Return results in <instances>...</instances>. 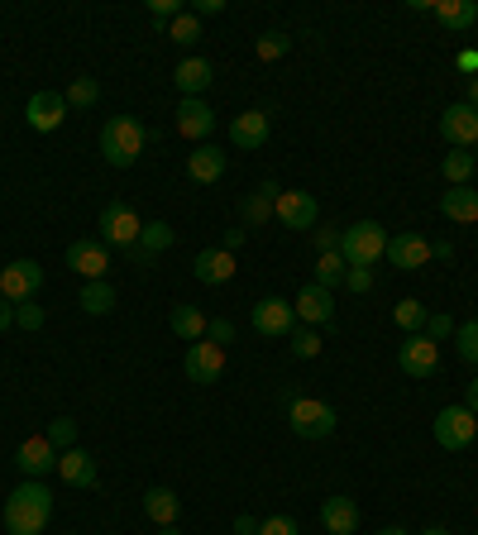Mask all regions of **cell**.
Returning a JSON list of instances; mask_svg holds the SVG:
<instances>
[{
	"instance_id": "9f6ffc18",
	"label": "cell",
	"mask_w": 478,
	"mask_h": 535,
	"mask_svg": "<svg viewBox=\"0 0 478 535\" xmlns=\"http://www.w3.org/2000/svg\"><path fill=\"white\" fill-rule=\"evenodd\" d=\"M464 407H469V411H474V416H478V378H474V383H469V397H464Z\"/></svg>"
},
{
	"instance_id": "d4e9b609",
	"label": "cell",
	"mask_w": 478,
	"mask_h": 535,
	"mask_svg": "<svg viewBox=\"0 0 478 535\" xmlns=\"http://www.w3.org/2000/svg\"><path fill=\"white\" fill-rule=\"evenodd\" d=\"M431 15L445 24L450 34H464V29H474V24H478V5H474V0H435Z\"/></svg>"
},
{
	"instance_id": "277c9868",
	"label": "cell",
	"mask_w": 478,
	"mask_h": 535,
	"mask_svg": "<svg viewBox=\"0 0 478 535\" xmlns=\"http://www.w3.org/2000/svg\"><path fill=\"white\" fill-rule=\"evenodd\" d=\"M96 230H101V244L106 249H134L139 244V235H144V220H139V211H134L130 201H110L106 211H101V220H96Z\"/></svg>"
},
{
	"instance_id": "ac0fdd59",
	"label": "cell",
	"mask_w": 478,
	"mask_h": 535,
	"mask_svg": "<svg viewBox=\"0 0 478 535\" xmlns=\"http://www.w3.org/2000/svg\"><path fill=\"white\" fill-rule=\"evenodd\" d=\"M273 215L283 220L287 230H311L316 225V196L311 192H283L273 201Z\"/></svg>"
},
{
	"instance_id": "4316f807",
	"label": "cell",
	"mask_w": 478,
	"mask_h": 535,
	"mask_svg": "<svg viewBox=\"0 0 478 535\" xmlns=\"http://www.w3.org/2000/svg\"><path fill=\"white\" fill-rule=\"evenodd\" d=\"M177 507L182 502H177L173 488H149L144 493V512H149L153 526H177Z\"/></svg>"
},
{
	"instance_id": "bcb514c9",
	"label": "cell",
	"mask_w": 478,
	"mask_h": 535,
	"mask_svg": "<svg viewBox=\"0 0 478 535\" xmlns=\"http://www.w3.org/2000/svg\"><path fill=\"white\" fill-rule=\"evenodd\" d=\"M206 340H211V344H230V340H235V325H230L225 316H220V321L206 325Z\"/></svg>"
},
{
	"instance_id": "44dd1931",
	"label": "cell",
	"mask_w": 478,
	"mask_h": 535,
	"mask_svg": "<svg viewBox=\"0 0 478 535\" xmlns=\"http://www.w3.org/2000/svg\"><path fill=\"white\" fill-rule=\"evenodd\" d=\"M187 177L201 182V187H211L225 177V153L216 144H196V153H187Z\"/></svg>"
},
{
	"instance_id": "7c38bea8",
	"label": "cell",
	"mask_w": 478,
	"mask_h": 535,
	"mask_svg": "<svg viewBox=\"0 0 478 535\" xmlns=\"http://www.w3.org/2000/svg\"><path fill=\"white\" fill-rule=\"evenodd\" d=\"M440 134L450 149H474L478 144V110L469 101H455V106L440 115Z\"/></svg>"
},
{
	"instance_id": "2e32d148",
	"label": "cell",
	"mask_w": 478,
	"mask_h": 535,
	"mask_svg": "<svg viewBox=\"0 0 478 535\" xmlns=\"http://www.w3.org/2000/svg\"><path fill=\"white\" fill-rule=\"evenodd\" d=\"M292 311H297V321H306L311 330H316V325L335 321V297H330L321 282H306L302 292H297V301H292Z\"/></svg>"
},
{
	"instance_id": "4dcf8cb0",
	"label": "cell",
	"mask_w": 478,
	"mask_h": 535,
	"mask_svg": "<svg viewBox=\"0 0 478 535\" xmlns=\"http://www.w3.org/2000/svg\"><path fill=\"white\" fill-rule=\"evenodd\" d=\"M345 273H349V263L340 258V249H330V254L316 258V282H321L326 292L335 287V282H345Z\"/></svg>"
},
{
	"instance_id": "60d3db41",
	"label": "cell",
	"mask_w": 478,
	"mask_h": 535,
	"mask_svg": "<svg viewBox=\"0 0 478 535\" xmlns=\"http://www.w3.org/2000/svg\"><path fill=\"white\" fill-rule=\"evenodd\" d=\"M149 15H153V24L163 29V20L173 24L177 15H182V0H149Z\"/></svg>"
},
{
	"instance_id": "94428289",
	"label": "cell",
	"mask_w": 478,
	"mask_h": 535,
	"mask_svg": "<svg viewBox=\"0 0 478 535\" xmlns=\"http://www.w3.org/2000/svg\"><path fill=\"white\" fill-rule=\"evenodd\" d=\"M158 535H182V531L177 526H158Z\"/></svg>"
},
{
	"instance_id": "f5cc1de1",
	"label": "cell",
	"mask_w": 478,
	"mask_h": 535,
	"mask_svg": "<svg viewBox=\"0 0 478 535\" xmlns=\"http://www.w3.org/2000/svg\"><path fill=\"white\" fill-rule=\"evenodd\" d=\"M239 244H244V230H225V239H220V249H225V254H235Z\"/></svg>"
},
{
	"instance_id": "f1b7e54d",
	"label": "cell",
	"mask_w": 478,
	"mask_h": 535,
	"mask_svg": "<svg viewBox=\"0 0 478 535\" xmlns=\"http://www.w3.org/2000/svg\"><path fill=\"white\" fill-rule=\"evenodd\" d=\"M77 306H82L87 316H110V311H115V287H110L106 278L87 282V287H82V297H77Z\"/></svg>"
},
{
	"instance_id": "680465c9",
	"label": "cell",
	"mask_w": 478,
	"mask_h": 535,
	"mask_svg": "<svg viewBox=\"0 0 478 535\" xmlns=\"http://www.w3.org/2000/svg\"><path fill=\"white\" fill-rule=\"evenodd\" d=\"M378 535H407V531H402V526H383V531H378Z\"/></svg>"
},
{
	"instance_id": "f907efd6",
	"label": "cell",
	"mask_w": 478,
	"mask_h": 535,
	"mask_svg": "<svg viewBox=\"0 0 478 535\" xmlns=\"http://www.w3.org/2000/svg\"><path fill=\"white\" fill-rule=\"evenodd\" d=\"M125 258H130L134 268H149V263H153V254L144 249V244H134V249H125Z\"/></svg>"
},
{
	"instance_id": "52a82bcc",
	"label": "cell",
	"mask_w": 478,
	"mask_h": 535,
	"mask_svg": "<svg viewBox=\"0 0 478 535\" xmlns=\"http://www.w3.org/2000/svg\"><path fill=\"white\" fill-rule=\"evenodd\" d=\"M397 368L407 373V378H431L435 368H440V344L431 335H407V340L397 344Z\"/></svg>"
},
{
	"instance_id": "836d02e7",
	"label": "cell",
	"mask_w": 478,
	"mask_h": 535,
	"mask_svg": "<svg viewBox=\"0 0 478 535\" xmlns=\"http://www.w3.org/2000/svg\"><path fill=\"white\" fill-rule=\"evenodd\" d=\"M168 39H173L177 48H192V43L201 39V20H196V15H187V10H182V15H177V20L168 24Z\"/></svg>"
},
{
	"instance_id": "4fadbf2b",
	"label": "cell",
	"mask_w": 478,
	"mask_h": 535,
	"mask_svg": "<svg viewBox=\"0 0 478 535\" xmlns=\"http://www.w3.org/2000/svg\"><path fill=\"white\" fill-rule=\"evenodd\" d=\"M67 268L82 273L87 282H101L110 273V249L101 239H77V244H67Z\"/></svg>"
},
{
	"instance_id": "9c48e42d",
	"label": "cell",
	"mask_w": 478,
	"mask_h": 535,
	"mask_svg": "<svg viewBox=\"0 0 478 535\" xmlns=\"http://www.w3.org/2000/svg\"><path fill=\"white\" fill-rule=\"evenodd\" d=\"M254 330L259 335H268V340H287L292 330H297V311H292V301H283V297H263V301H254Z\"/></svg>"
},
{
	"instance_id": "5b68a950",
	"label": "cell",
	"mask_w": 478,
	"mask_h": 535,
	"mask_svg": "<svg viewBox=\"0 0 478 535\" xmlns=\"http://www.w3.org/2000/svg\"><path fill=\"white\" fill-rule=\"evenodd\" d=\"M287 426L297 430L302 440H326L335 435V407L330 402H316V397H287Z\"/></svg>"
},
{
	"instance_id": "cb8c5ba5",
	"label": "cell",
	"mask_w": 478,
	"mask_h": 535,
	"mask_svg": "<svg viewBox=\"0 0 478 535\" xmlns=\"http://www.w3.org/2000/svg\"><path fill=\"white\" fill-rule=\"evenodd\" d=\"M440 215L455 225H478V192L474 187H450L440 196Z\"/></svg>"
},
{
	"instance_id": "7bdbcfd3",
	"label": "cell",
	"mask_w": 478,
	"mask_h": 535,
	"mask_svg": "<svg viewBox=\"0 0 478 535\" xmlns=\"http://www.w3.org/2000/svg\"><path fill=\"white\" fill-rule=\"evenodd\" d=\"M259 535H302V531H297L292 516H268V521H259Z\"/></svg>"
},
{
	"instance_id": "7402d4cb",
	"label": "cell",
	"mask_w": 478,
	"mask_h": 535,
	"mask_svg": "<svg viewBox=\"0 0 478 535\" xmlns=\"http://www.w3.org/2000/svg\"><path fill=\"white\" fill-rule=\"evenodd\" d=\"M58 478L63 483H72V488H96V459H91L87 450H63L58 454Z\"/></svg>"
},
{
	"instance_id": "74e56055",
	"label": "cell",
	"mask_w": 478,
	"mask_h": 535,
	"mask_svg": "<svg viewBox=\"0 0 478 535\" xmlns=\"http://www.w3.org/2000/svg\"><path fill=\"white\" fill-rule=\"evenodd\" d=\"M287 340H292V354H297V359H316V354H321V335H316L311 325H302V330H292Z\"/></svg>"
},
{
	"instance_id": "f6af8a7d",
	"label": "cell",
	"mask_w": 478,
	"mask_h": 535,
	"mask_svg": "<svg viewBox=\"0 0 478 535\" xmlns=\"http://www.w3.org/2000/svg\"><path fill=\"white\" fill-rule=\"evenodd\" d=\"M426 335H431L435 344L450 340V335H455V321H450V316H426Z\"/></svg>"
},
{
	"instance_id": "30bf717a",
	"label": "cell",
	"mask_w": 478,
	"mask_h": 535,
	"mask_svg": "<svg viewBox=\"0 0 478 535\" xmlns=\"http://www.w3.org/2000/svg\"><path fill=\"white\" fill-rule=\"evenodd\" d=\"M182 368H187V378H192V383L211 387V383H220V373H225V349L211 344V340H196V344H187Z\"/></svg>"
},
{
	"instance_id": "e575fe53",
	"label": "cell",
	"mask_w": 478,
	"mask_h": 535,
	"mask_svg": "<svg viewBox=\"0 0 478 535\" xmlns=\"http://www.w3.org/2000/svg\"><path fill=\"white\" fill-rule=\"evenodd\" d=\"M44 435H48V445L63 454V450H72V445H77V421H72V416H58V421H53Z\"/></svg>"
},
{
	"instance_id": "d590c367",
	"label": "cell",
	"mask_w": 478,
	"mask_h": 535,
	"mask_svg": "<svg viewBox=\"0 0 478 535\" xmlns=\"http://www.w3.org/2000/svg\"><path fill=\"white\" fill-rule=\"evenodd\" d=\"M455 349H459L464 364H478V321L455 325Z\"/></svg>"
},
{
	"instance_id": "ffe728a7",
	"label": "cell",
	"mask_w": 478,
	"mask_h": 535,
	"mask_svg": "<svg viewBox=\"0 0 478 535\" xmlns=\"http://www.w3.org/2000/svg\"><path fill=\"white\" fill-rule=\"evenodd\" d=\"M230 139L235 149H263L268 144V110H244L230 120Z\"/></svg>"
},
{
	"instance_id": "ba28073f",
	"label": "cell",
	"mask_w": 478,
	"mask_h": 535,
	"mask_svg": "<svg viewBox=\"0 0 478 535\" xmlns=\"http://www.w3.org/2000/svg\"><path fill=\"white\" fill-rule=\"evenodd\" d=\"M44 287V263H34V258H15L5 273H0V297L5 301H34V292Z\"/></svg>"
},
{
	"instance_id": "6125c7cd",
	"label": "cell",
	"mask_w": 478,
	"mask_h": 535,
	"mask_svg": "<svg viewBox=\"0 0 478 535\" xmlns=\"http://www.w3.org/2000/svg\"><path fill=\"white\" fill-rule=\"evenodd\" d=\"M469 153H474V163H478V144H474V149H469Z\"/></svg>"
},
{
	"instance_id": "d6986e66",
	"label": "cell",
	"mask_w": 478,
	"mask_h": 535,
	"mask_svg": "<svg viewBox=\"0 0 478 535\" xmlns=\"http://www.w3.org/2000/svg\"><path fill=\"white\" fill-rule=\"evenodd\" d=\"M192 273L201 287H220V282L235 278V254H225V249H201L192 263Z\"/></svg>"
},
{
	"instance_id": "11a10c76",
	"label": "cell",
	"mask_w": 478,
	"mask_h": 535,
	"mask_svg": "<svg viewBox=\"0 0 478 535\" xmlns=\"http://www.w3.org/2000/svg\"><path fill=\"white\" fill-rule=\"evenodd\" d=\"M431 258H455V244H445V239H440V244H431Z\"/></svg>"
},
{
	"instance_id": "9a60e30c",
	"label": "cell",
	"mask_w": 478,
	"mask_h": 535,
	"mask_svg": "<svg viewBox=\"0 0 478 535\" xmlns=\"http://www.w3.org/2000/svg\"><path fill=\"white\" fill-rule=\"evenodd\" d=\"M15 464H20L24 478H48V473L58 469V450L48 445V435H29L15 450Z\"/></svg>"
},
{
	"instance_id": "1f68e13d",
	"label": "cell",
	"mask_w": 478,
	"mask_h": 535,
	"mask_svg": "<svg viewBox=\"0 0 478 535\" xmlns=\"http://www.w3.org/2000/svg\"><path fill=\"white\" fill-rule=\"evenodd\" d=\"M426 316H431V311H426V306H421V301H416V297L397 301V311H392V321L402 325L407 335H416V330H426Z\"/></svg>"
},
{
	"instance_id": "6da1fadb",
	"label": "cell",
	"mask_w": 478,
	"mask_h": 535,
	"mask_svg": "<svg viewBox=\"0 0 478 535\" xmlns=\"http://www.w3.org/2000/svg\"><path fill=\"white\" fill-rule=\"evenodd\" d=\"M48 516H53V493L39 478H24L20 488L5 502V531L10 535H44Z\"/></svg>"
},
{
	"instance_id": "8fae6325",
	"label": "cell",
	"mask_w": 478,
	"mask_h": 535,
	"mask_svg": "<svg viewBox=\"0 0 478 535\" xmlns=\"http://www.w3.org/2000/svg\"><path fill=\"white\" fill-rule=\"evenodd\" d=\"M67 110L72 106H67L63 91H34L29 106H24V120H29V129H39V134H53V129H63Z\"/></svg>"
},
{
	"instance_id": "5bb4252c",
	"label": "cell",
	"mask_w": 478,
	"mask_h": 535,
	"mask_svg": "<svg viewBox=\"0 0 478 535\" xmlns=\"http://www.w3.org/2000/svg\"><path fill=\"white\" fill-rule=\"evenodd\" d=\"M211 129H216V110L206 106L201 96H182V106H177V134L192 139V144H206Z\"/></svg>"
},
{
	"instance_id": "8992f818",
	"label": "cell",
	"mask_w": 478,
	"mask_h": 535,
	"mask_svg": "<svg viewBox=\"0 0 478 535\" xmlns=\"http://www.w3.org/2000/svg\"><path fill=\"white\" fill-rule=\"evenodd\" d=\"M431 435H435V445H440V450H450V454L469 450V445L478 440V416L469 407H445L431 421Z\"/></svg>"
},
{
	"instance_id": "7a4b0ae2",
	"label": "cell",
	"mask_w": 478,
	"mask_h": 535,
	"mask_svg": "<svg viewBox=\"0 0 478 535\" xmlns=\"http://www.w3.org/2000/svg\"><path fill=\"white\" fill-rule=\"evenodd\" d=\"M144 144H149V129L134 115H115V120L101 125V158L110 168H134L144 158Z\"/></svg>"
},
{
	"instance_id": "f35d334b",
	"label": "cell",
	"mask_w": 478,
	"mask_h": 535,
	"mask_svg": "<svg viewBox=\"0 0 478 535\" xmlns=\"http://www.w3.org/2000/svg\"><path fill=\"white\" fill-rule=\"evenodd\" d=\"M287 48H292V39H287V34H263L254 53H259V63H278V58L287 53Z\"/></svg>"
},
{
	"instance_id": "603a6c76",
	"label": "cell",
	"mask_w": 478,
	"mask_h": 535,
	"mask_svg": "<svg viewBox=\"0 0 478 535\" xmlns=\"http://www.w3.org/2000/svg\"><path fill=\"white\" fill-rule=\"evenodd\" d=\"M321 526H326L330 535L359 531V507H354V497H326V502H321Z\"/></svg>"
},
{
	"instance_id": "7dc6e473",
	"label": "cell",
	"mask_w": 478,
	"mask_h": 535,
	"mask_svg": "<svg viewBox=\"0 0 478 535\" xmlns=\"http://www.w3.org/2000/svg\"><path fill=\"white\" fill-rule=\"evenodd\" d=\"M196 20H211V15H225V0H201V5H196L192 10Z\"/></svg>"
},
{
	"instance_id": "3957f363",
	"label": "cell",
	"mask_w": 478,
	"mask_h": 535,
	"mask_svg": "<svg viewBox=\"0 0 478 535\" xmlns=\"http://www.w3.org/2000/svg\"><path fill=\"white\" fill-rule=\"evenodd\" d=\"M388 254V230L378 220H354L349 230H340V258L349 268H373Z\"/></svg>"
},
{
	"instance_id": "8d00e7d4",
	"label": "cell",
	"mask_w": 478,
	"mask_h": 535,
	"mask_svg": "<svg viewBox=\"0 0 478 535\" xmlns=\"http://www.w3.org/2000/svg\"><path fill=\"white\" fill-rule=\"evenodd\" d=\"M63 96H67V106H96V101H101V86H96V77H77Z\"/></svg>"
},
{
	"instance_id": "c3c4849f",
	"label": "cell",
	"mask_w": 478,
	"mask_h": 535,
	"mask_svg": "<svg viewBox=\"0 0 478 535\" xmlns=\"http://www.w3.org/2000/svg\"><path fill=\"white\" fill-rule=\"evenodd\" d=\"M455 67H459V72H469V77H478V53H474V48H464V53L455 58Z\"/></svg>"
},
{
	"instance_id": "d6a6232c",
	"label": "cell",
	"mask_w": 478,
	"mask_h": 535,
	"mask_svg": "<svg viewBox=\"0 0 478 535\" xmlns=\"http://www.w3.org/2000/svg\"><path fill=\"white\" fill-rule=\"evenodd\" d=\"M173 239H177V230L168 225V220H149L144 235H139V244H144L149 254H163V249H173Z\"/></svg>"
},
{
	"instance_id": "6f0895ef",
	"label": "cell",
	"mask_w": 478,
	"mask_h": 535,
	"mask_svg": "<svg viewBox=\"0 0 478 535\" xmlns=\"http://www.w3.org/2000/svg\"><path fill=\"white\" fill-rule=\"evenodd\" d=\"M469 106L478 110V77H469Z\"/></svg>"
},
{
	"instance_id": "ab89813d",
	"label": "cell",
	"mask_w": 478,
	"mask_h": 535,
	"mask_svg": "<svg viewBox=\"0 0 478 535\" xmlns=\"http://www.w3.org/2000/svg\"><path fill=\"white\" fill-rule=\"evenodd\" d=\"M273 215V196H263V192H254L249 201H244V225H263Z\"/></svg>"
},
{
	"instance_id": "f546056e",
	"label": "cell",
	"mask_w": 478,
	"mask_h": 535,
	"mask_svg": "<svg viewBox=\"0 0 478 535\" xmlns=\"http://www.w3.org/2000/svg\"><path fill=\"white\" fill-rule=\"evenodd\" d=\"M474 168H478V163H474V153H469V149H455L445 163H440V172H445V182H450V187H469Z\"/></svg>"
},
{
	"instance_id": "db71d44e",
	"label": "cell",
	"mask_w": 478,
	"mask_h": 535,
	"mask_svg": "<svg viewBox=\"0 0 478 535\" xmlns=\"http://www.w3.org/2000/svg\"><path fill=\"white\" fill-rule=\"evenodd\" d=\"M10 325H15V301L0 297V330H10Z\"/></svg>"
},
{
	"instance_id": "681fc988",
	"label": "cell",
	"mask_w": 478,
	"mask_h": 535,
	"mask_svg": "<svg viewBox=\"0 0 478 535\" xmlns=\"http://www.w3.org/2000/svg\"><path fill=\"white\" fill-rule=\"evenodd\" d=\"M316 244H321V254L340 249V230H316Z\"/></svg>"
},
{
	"instance_id": "484cf974",
	"label": "cell",
	"mask_w": 478,
	"mask_h": 535,
	"mask_svg": "<svg viewBox=\"0 0 478 535\" xmlns=\"http://www.w3.org/2000/svg\"><path fill=\"white\" fill-rule=\"evenodd\" d=\"M211 77H216V72H211V63H206V58H182V63H177V72H173V82H177V91H182V96H201V91L211 86Z\"/></svg>"
},
{
	"instance_id": "816d5d0a",
	"label": "cell",
	"mask_w": 478,
	"mask_h": 535,
	"mask_svg": "<svg viewBox=\"0 0 478 535\" xmlns=\"http://www.w3.org/2000/svg\"><path fill=\"white\" fill-rule=\"evenodd\" d=\"M235 535H259V521H254L249 512H239L235 516Z\"/></svg>"
},
{
	"instance_id": "ee69618b",
	"label": "cell",
	"mask_w": 478,
	"mask_h": 535,
	"mask_svg": "<svg viewBox=\"0 0 478 535\" xmlns=\"http://www.w3.org/2000/svg\"><path fill=\"white\" fill-rule=\"evenodd\" d=\"M345 287H349V292H359V297H364V292H373V268H349Z\"/></svg>"
},
{
	"instance_id": "e0dca14e",
	"label": "cell",
	"mask_w": 478,
	"mask_h": 535,
	"mask_svg": "<svg viewBox=\"0 0 478 535\" xmlns=\"http://www.w3.org/2000/svg\"><path fill=\"white\" fill-rule=\"evenodd\" d=\"M383 258H388L392 268H402V273H416V268H426V263H431V244L407 230V235H392L388 239V254H383Z\"/></svg>"
},
{
	"instance_id": "b9f144b4",
	"label": "cell",
	"mask_w": 478,
	"mask_h": 535,
	"mask_svg": "<svg viewBox=\"0 0 478 535\" xmlns=\"http://www.w3.org/2000/svg\"><path fill=\"white\" fill-rule=\"evenodd\" d=\"M15 325H24V330H39V325H44V306L20 301V306H15Z\"/></svg>"
},
{
	"instance_id": "83f0119b",
	"label": "cell",
	"mask_w": 478,
	"mask_h": 535,
	"mask_svg": "<svg viewBox=\"0 0 478 535\" xmlns=\"http://www.w3.org/2000/svg\"><path fill=\"white\" fill-rule=\"evenodd\" d=\"M168 325H173V335H177V340H206V325H211V321H206V316H201V306H173V321H168Z\"/></svg>"
},
{
	"instance_id": "91938a15",
	"label": "cell",
	"mask_w": 478,
	"mask_h": 535,
	"mask_svg": "<svg viewBox=\"0 0 478 535\" xmlns=\"http://www.w3.org/2000/svg\"><path fill=\"white\" fill-rule=\"evenodd\" d=\"M421 535H450V531H445V526H426V531H421Z\"/></svg>"
}]
</instances>
